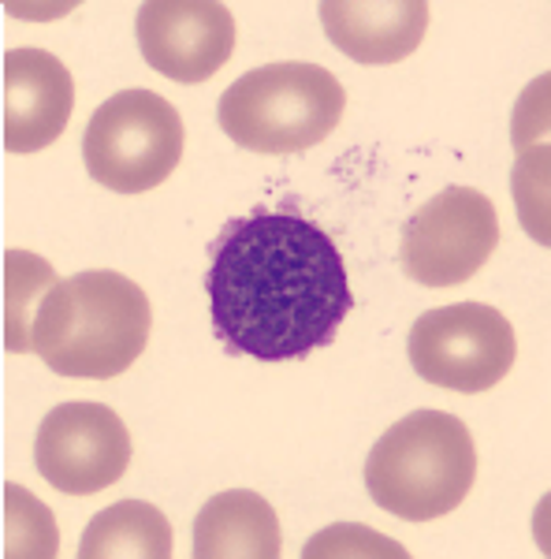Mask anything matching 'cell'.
I'll return each instance as SVG.
<instances>
[{"label":"cell","instance_id":"obj_8","mask_svg":"<svg viewBox=\"0 0 551 559\" xmlns=\"http://www.w3.org/2000/svg\"><path fill=\"white\" fill-rule=\"evenodd\" d=\"M34 463L52 489L94 496L128 474L131 432L105 403H60L38 426Z\"/></svg>","mask_w":551,"mask_h":559},{"label":"cell","instance_id":"obj_13","mask_svg":"<svg viewBox=\"0 0 551 559\" xmlns=\"http://www.w3.org/2000/svg\"><path fill=\"white\" fill-rule=\"evenodd\" d=\"M83 559H168L171 556V526L165 511L153 508L146 500H123L105 508L101 515L86 526Z\"/></svg>","mask_w":551,"mask_h":559},{"label":"cell","instance_id":"obj_15","mask_svg":"<svg viewBox=\"0 0 551 559\" xmlns=\"http://www.w3.org/2000/svg\"><path fill=\"white\" fill-rule=\"evenodd\" d=\"M60 552V534L52 511L34 500L23 485H4V556L8 559H52Z\"/></svg>","mask_w":551,"mask_h":559},{"label":"cell","instance_id":"obj_2","mask_svg":"<svg viewBox=\"0 0 551 559\" xmlns=\"http://www.w3.org/2000/svg\"><path fill=\"white\" fill-rule=\"evenodd\" d=\"M153 310L134 280L112 269H89L57 280L41 295L31 344L52 373L108 381L139 362L149 344Z\"/></svg>","mask_w":551,"mask_h":559},{"label":"cell","instance_id":"obj_4","mask_svg":"<svg viewBox=\"0 0 551 559\" xmlns=\"http://www.w3.org/2000/svg\"><path fill=\"white\" fill-rule=\"evenodd\" d=\"M347 90L321 64H265L224 90L216 120L235 146L254 153H302L339 128Z\"/></svg>","mask_w":551,"mask_h":559},{"label":"cell","instance_id":"obj_7","mask_svg":"<svg viewBox=\"0 0 551 559\" xmlns=\"http://www.w3.org/2000/svg\"><path fill=\"white\" fill-rule=\"evenodd\" d=\"M500 216L492 198L474 187H447L410 216L403 231V269L424 287L466 284L492 258Z\"/></svg>","mask_w":551,"mask_h":559},{"label":"cell","instance_id":"obj_9","mask_svg":"<svg viewBox=\"0 0 551 559\" xmlns=\"http://www.w3.org/2000/svg\"><path fill=\"white\" fill-rule=\"evenodd\" d=\"M139 45L171 83H205L231 60L235 20L216 0H149L139 12Z\"/></svg>","mask_w":551,"mask_h":559},{"label":"cell","instance_id":"obj_12","mask_svg":"<svg viewBox=\"0 0 551 559\" xmlns=\"http://www.w3.org/2000/svg\"><path fill=\"white\" fill-rule=\"evenodd\" d=\"M284 534L273 503L250 489L213 496L194 522L197 559H279Z\"/></svg>","mask_w":551,"mask_h":559},{"label":"cell","instance_id":"obj_11","mask_svg":"<svg viewBox=\"0 0 551 559\" xmlns=\"http://www.w3.org/2000/svg\"><path fill=\"white\" fill-rule=\"evenodd\" d=\"M429 12L424 0H324L321 23L358 64H399L424 41Z\"/></svg>","mask_w":551,"mask_h":559},{"label":"cell","instance_id":"obj_17","mask_svg":"<svg viewBox=\"0 0 551 559\" xmlns=\"http://www.w3.org/2000/svg\"><path fill=\"white\" fill-rule=\"evenodd\" d=\"M324 556H387L406 559V548L399 540L381 537L366 526H328L321 530L310 545L302 548V559H324Z\"/></svg>","mask_w":551,"mask_h":559},{"label":"cell","instance_id":"obj_14","mask_svg":"<svg viewBox=\"0 0 551 559\" xmlns=\"http://www.w3.org/2000/svg\"><path fill=\"white\" fill-rule=\"evenodd\" d=\"M57 284L52 265L31 250H8L4 254V347L12 355L34 350L31 329L38 318V295Z\"/></svg>","mask_w":551,"mask_h":559},{"label":"cell","instance_id":"obj_1","mask_svg":"<svg viewBox=\"0 0 551 559\" xmlns=\"http://www.w3.org/2000/svg\"><path fill=\"white\" fill-rule=\"evenodd\" d=\"M205 292L231 355L291 362L336 340L355 310L336 239L295 205L235 216L209 247Z\"/></svg>","mask_w":551,"mask_h":559},{"label":"cell","instance_id":"obj_16","mask_svg":"<svg viewBox=\"0 0 551 559\" xmlns=\"http://www.w3.org/2000/svg\"><path fill=\"white\" fill-rule=\"evenodd\" d=\"M548 142H537V146L522 150L518 173H514V198H518V213L526 231L537 242H551V228H548Z\"/></svg>","mask_w":551,"mask_h":559},{"label":"cell","instance_id":"obj_10","mask_svg":"<svg viewBox=\"0 0 551 559\" xmlns=\"http://www.w3.org/2000/svg\"><path fill=\"white\" fill-rule=\"evenodd\" d=\"M75 79L45 49H12L4 57V150L38 153L68 131Z\"/></svg>","mask_w":551,"mask_h":559},{"label":"cell","instance_id":"obj_5","mask_svg":"<svg viewBox=\"0 0 551 559\" xmlns=\"http://www.w3.org/2000/svg\"><path fill=\"white\" fill-rule=\"evenodd\" d=\"M183 116L153 90H123L89 116L83 160L108 191L142 194L160 187L183 160Z\"/></svg>","mask_w":551,"mask_h":559},{"label":"cell","instance_id":"obj_6","mask_svg":"<svg viewBox=\"0 0 551 559\" xmlns=\"http://www.w3.org/2000/svg\"><path fill=\"white\" fill-rule=\"evenodd\" d=\"M514 324L495 306L455 302L424 310L410 329V366L451 392H488L514 369Z\"/></svg>","mask_w":551,"mask_h":559},{"label":"cell","instance_id":"obj_3","mask_svg":"<svg viewBox=\"0 0 551 559\" xmlns=\"http://www.w3.org/2000/svg\"><path fill=\"white\" fill-rule=\"evenodd\" d=\"M477 477V448L466 421L444 411H414L395 421L366 459V489L395 519H444Z\"/></svg>","mask_w":551,"mask_h":559}]
</instances>
